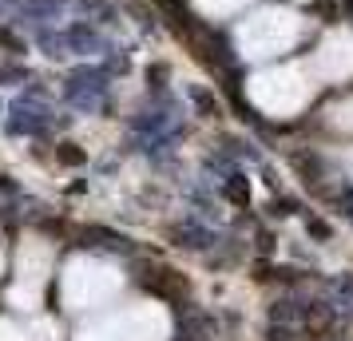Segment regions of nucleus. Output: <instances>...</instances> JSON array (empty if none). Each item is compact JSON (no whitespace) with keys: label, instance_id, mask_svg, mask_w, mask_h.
Masks as SVG:
<instances>
[{"label":"nucleus","instance_id":"f257e3e1","mask_svg":"<svg viewBox=\"0 0 353 341\" xmlns=\"http://www.w3.org/2000/svg\"><path fill=\"white\" fill-rule=\"evenodd\" d=\"M314 83H318L314 72H305L302 64H274L250 76L246 96H250V103L258 112L274 115V119H290V115H298L310 103Z\"/></svg>","mask_w":353,"mask_h":341},{"label":"nucleus","instance_id":"f03ea898","mask_svg":"<svg viewBox=\"0 0 353 341\" xmlns=\"http://www.w3.org/2000/svg\"><path fill=\"white\" fill-rule=\"evenodd\" d=\"M302 40V17L294 8H258L239 24V52L250 64L274 60Z\"/></svg>","mask_w":353,"mask_h":341},{"label":"nucleus","instance_id":"7ed1b4c3","mask_svg":"<svg viewBox=\"0 0 353 341\" xmlns=\"http://www.w3.org/2000/svg\"><path fill=\"white\" fill-rule=\"evenodd\" d=\"M310 72L314 80H325V83H341L353 76V32L337 28L330 32L325 40L318 44L314 60H310Z\"/></svg>","mask_w":353,"mask_h":341},{"label":"nucleus","instance_id":"20e7f679","mask_svg":"<svg viewBox=\"0 0 353 341\" xmlns=\"http://www.w3.org/2000/svg\"><path fill=\"white\" fill-rule=\"evenodd\" d=\"M119 286V274H112L108 266H99V262H72V278H68V293L83 302V298H103V293H112Z\"/></svg>","mask_w":353,"mask_h":341},{"label":"nucleus","instance_id":"39448f33","mask_svg":"<svg viewBox=\"0 0 353 341\" xmlns=\"http://www.w3.org/2000/svg\"><path fill=\"white\" fill-rule=\"evenodd\" d=\"M250 0H194V8L203 12V17L210 20H223V17H234V12H242Z\"/></svg>","mask_w":353,"mask_h":341},{"label":"nucleus","instance_id":"423d86ee","mask_svg":"<svg viewBox=\"0 0 353 341\" xmlns=\"http://www.w3.org/2000/svg\"><path fill=\"white\" fill-rule=\"evenodd\" d=\"M330 123H334V127L353 131V99H350V103H337L334 112H330Z\"/></svg>","mask_w":353,"mask_h":341}]
</instances>
